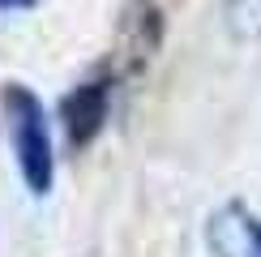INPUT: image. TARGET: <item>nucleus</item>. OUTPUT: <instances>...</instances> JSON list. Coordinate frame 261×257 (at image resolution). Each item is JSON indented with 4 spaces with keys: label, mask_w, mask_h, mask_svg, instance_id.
<instances>
[{
    "label": "nucleus",
    "mask_w": 261,
    "mask_h": 257,
    "mask_svg": "<svg viewBox=\"0 0 261 257\" xmlns=\"http://www.w3.org/2000/svg\"><path fill=\"white\" fill-rule=\"evenodd\" d=\"M205 244L214 257H261V214L244 201H227L205 219Z\"/></svg>",
    "instance_id": "3"
},
{
    "label": "nucleus",
    "mask_w": 261,
    "mask_h": 257,
    "mask_svg": "<svg viewBox=\"0 0 261 257\" xmlns=\"http://www.w3.org/2000/svg\"><path fill=\"white\" fill-rule=\"evenodd\" d=\"M107 112H112V82H107V78H90V82H82L77 90L64 94L60 120H64V137H69V146H77V150L90 146L94 137L103 133Z\"/></svg>",
    "instance_id": "2"
},
{
    "label": "nucleus",
    "mask_w": 261,
    "mask_h": 257,
    "mask_svg": "<svg viewBox=\"0 0 261 257\" xmlns=\"http://www.w3.org/2000/svg\"><path fill=\"white\" fill-rule=\"evenodd\" d=\"M0 107H5L9 124V146L17 159V176L35 197H47L56 185V155H51V128H47V107L30 86L9 82L0 90Z\"/></svg>",
    "instance_id": "1"
},
{
    "label": "nucleus",
    "mask_w": 261,
    "mask_h": 257,
    "mask_svg": "<svg viewBox=\"0 0 261 257\" xmlns=\"http://www.w3.org/2000/svg\"><path fill=\"white\" fill-rule=\"evenodd\" d=\"M39 0H0V13H21V9H35Z\"/></svg>",
    "instance_id": "5"
},
{
    "label": "nucleus",
    "mask_w": 261,
    "mask_h": 257,
    "mask_svg": "<svg viewBox=\"0 0 261 257\" xmlns=\"http://www.w3.org/2000/svg\"><path fill=\"white\" fill-rule=\"evenodd\" d=\"M223 13L236 39H261V0H227Z\"/></svg>",
    "instance_id": "4"
}]
</instances>
